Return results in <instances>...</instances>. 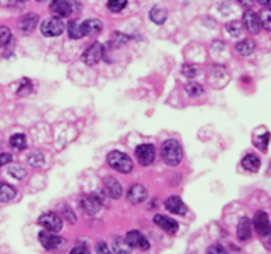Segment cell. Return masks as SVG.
I'll use <instances>...</instances> for the list:
<instances>
[{"instance_id":"obj_1","label":"cell","mask_w":271,"mask_h":254,"mask_svg":"<svg viewBox=\"0 0 271 254\" xmlns=\"http://www.w3.org/2000/svg\"><path fill=\"white\" fill-rule=\"evenodd\" d=\"M160 155H162L164 163L171 167H175L177 164H180L183 160V149H181L180 143L175 139H167L163 142Z\"/></svg>"},{"instance_id":"obj_2","label":"cell","mask_w":271,"mask_h":254,"mask_svg":"<svg viewBox=\"0 0 271 254\" xmlns=\"http://www.w3.org/2000/svg\"><path fill=\"white\" fill-rule=\"evenodd\" d=\"M107 163L112 170H115L116 172H120V174H130L134 167V163L130 156L124 153H120V151H111L108 154Z\"/></svg>"},{"instance_id":"obj_3","label":"cell","mask_w":271,"mask_h":254,"mask_svg":"<svg viewBox=\"0 0 271 254\" xmlns=\"http://www.w3.org/2000/svg\"><path fill=\"white\" fill-rule=\"evenodd\" d=\"M41 33L45 37H56L62 35L64 29H65V24L62 22V19L60 18H49L47 20H44L41 23Z\"/></svg>"},{"instance_id":"obj_4","label":"cell","mask_w":271,"mask_h":254,"mask_svg":"<svg viewBox=\"0 0 271 254\" xmlns=\"http://www.w3.org/2000/svg\"><path fill=\"white\" fill-rule=\"evenodd\" d=\"M103 199H105V195L102 196V192H95L94 195L85 196L81 200V208H82L85 213L94 216L101 209Z\"/></svg>"},{"instance_id":"obj_5","label":"cell","mask_w":271,"mask_h":254,"mask_svg":"<svg viewBox=\"0 0 271 254\" xmlns=\"http://www.w3.org/2000/svg\"><path fill=\"white\" fill-rule=\"evenodd\" d=\"M135 156H137V160L142 166H145V167L146 166H151L156 156L155 146L150 145V143L138 146L137 150H135Z\"/></svg>"},{"instance_id":"obj_6","label":"cell","mask_w":271,"mask_h":254,"mask_svg":"<svg viewBox=\"0 0 271 254\" xmlns=\"http://www.w3.org/2000/svg\"><path fill=\"white\" fill-rule=\"evenodd\" d=\"M102 57H103V45L99 43H94L83 52L81 60L87 66H93L101 61Z\"/></svg>"},{"instance_id":"obj_7","label":"cell","mask_w":271,"mask_h":254,"mask_svg":"<svg viewBox=\"0 0 271 254\" xmlns=\"http://www.w3.org/2000/svg\"><path fill=\"white\" fill-rule=\"evenodd\" d=\"M254 228L260 237H267L271 234V224L268 220V216L266 212L258 211L254 214L253 218Z\"/></svg>"},{"instance_id":"obj_8","label":"cell","mask_w":271,"mask_h":254,"mask_svg":"<svg viewBox=\"0 0 271 254\" xmlns=\"http://www.w3.org/2000/svg\"><path fill=\"white\" fill-rule=\"evenodd\" d=\"M39 224L49 232H60L62 229V218L56 213L47 212L39 217Z\"/></svg>"},{"instance_id":"obj_9","label":"cell","mask_w":271,"mask_h":254,"mask_svg":"<svg viewBox=\"0 0 271 254\" xmlns=\"http://www.w3.org/2000/svg\"><path fill=\"white\" fill-rule=\"evenodd\" d=\"M49 11L56 16V18H68L74 12L72 2L69 0H53L49 6Z\"/></svg>"},{"instance_id":"obj_10","label":"cell","mask_w":271,"mask_h":254,"mask_svg":"<svg viewBox=\"0 0 271 254\" xmlns=\"http://www.w3.org/2000/svg\"><path fill=\"white\" fill-rule=\"evenodd\" d=\"M39 240H40V243L43 245L45 249L48 250H53V249H57L61 245L65 243V240L60 236H56L53 233H51L49 230H43L39 234Z\"/></svg>"},{"instance_id":"obj_11","label":"cell","mask_w":271,"mask_h":254,"mask_svg":"<svg viewBox=\"0 0 271 254\" xmlns=\"http://www.w3.org/2000/svg\"><path fill=\"white\" fill-rule=\"evenodd\" d=\"M127 242L132 247H138L141 250H147L150 247V241L146 238V236L139 230H130L126 236Z\"/></svg>"},{"instance_id":"obj_12","label":"cell","mask_w":271,"mask_h":254,"mask_svg":"<svg viewBox=\"0 0 271 254\" xmlns=\"http://www.w3.org/2000/svg\"><path fill=\"white\" fill-rule=\"evenodd\" d=\"M242 24H243V27H245L250 33H253V35L259 32L260 27H262L260 26L259 16H258V15L254 11H250V10L243 14Z\"/></svg>"},{"instance_id":"obj_13","label":"cell","mask_w":271,"mask_h":254,"mask_svg":"<svg viewBox=\"0 0 271 254\" xmlns=\"http://www.w3.org/2000/svg\"><path fill=\"white\" fill-rule=\"evenodd\" d=\"M147 199V189L142 184L131 185L130 189L127 191V200L131 204H141Z\"/></svg>"},{"instance_id":"obj_14","label":"cell","mask_w":271,"mask_h":254,"mask_svg":"<svg viewBox=\"0 0 271 254\" xmlns=\"http://www.w3.org/2000/svg\"><path fill=\"white\" fill-rule=\"evenodd\" d=\"M37 23H39V16L37 15L27 14L19 20L18 27L24 35H28V33L33 32V29L36 28Z\"/></svg>"},{"instance_id":"obj_15","label":"cell","mask_w":271,"mask_h":254,"mask_svg":"<svg viewBox=\"0 0 271 254\" xmlns=\"http://www.w3.org/2000/svg\"><path fill=\"white\" fill-rule=\"evenodd\" d=\"M154 222L158 226H160L163 230H166L167 233H171V234L176 233L177 229H179V224L175 221L174 218L167 217V216H163V214H156L154 217Z\"/></svg>"},{"instance_id":"obj_16","label":"cell","mask_w":271,"mask_h":254,"mask_svg":"<svg viewBox=\"0 0 271 254\" xmlns=\"http://www.w3.org/2000/svg\"><path fill=\"white\" fill-rule=\"evenodd\" d=\"M103 184H105L106 192L108 193V196L111 197V199H119L122 196V185L119 184V182L115 178L107 176V178L103 179Z\"/></svg>"},{"instance_id":"obj_17","label":"cell","mask_w":271,"mask_h":254,"mask_svg":"<svg viewBox=\"0 0 271 254\" xmlns=\"http://www.w3.org/2000/svg\"><path fill=\"white\" fill-rule=\"evenodd\" d=\"M166 208H167V211L171 212V213L181 214V216L188 212L187 205L183 203V200H181L180 197H177V196L168 197L166 201Z\"/></svg>"},{"instance_id":"obj_18","label":"cell","mask_w":271,"mask_h":254,"mask_svg":"<svg viewBox=\"0 0 271 254\" xmlns=\"http://www.w3.org/2000/svg\"><path fill=\"white\" fill-rule=\"evenodd\" d=\"M103 29V24L98 19H87L82 22V32L83 36H90V35H97Z\"/></svg>"},{"instance_id":"obj_19","label":"cell","mask_w":271,"mask_h":254,"mask_svg":"<svg viewBox=\"0 0 271 254\" xmlns=\"http://www.w3.org/2000/svg\"><path fill=\"white\" fill-rule=\"evenodd\" d=\"M237 236L241 241H247L251 237V221L247 217H242L239 220L237 226Z\"/></svg>"},{"instance_id":"obj_20","label":"cell","mask_w":271,"mask_h":254,"mask_svg":"<svg viewBox=\"0 0 271 254\" xmlns=\"http://www.w3.org/2000/svg\"><path fill=\"white\" fill-rule=\"evenodd\" d=\"M134 247L127 242L126 238L123 237H116L112 241V251L115 254H130Z\"/></svg>"},{"instance_id":"obj_21","label":"cell","mask_w":271,"mask_h":254,"mask_svg":"<svg viewBox=\"0 0 271 254\" xmlns=\"http://www.w3.org/2000/svg\"><path fill=\"white\" fill-rule=\"evenodd\" d=\"M16 188L8 183H0V203H8L16 197Z\"/></svg>"},{"instance_id":"obj_22","label":"cell","mask_w":271,"mask_h":254,"mask_svg":"<svg viewBox=\"0 0 271 254\" xmlns=\"http://www.w3.org/2000/svg\"><path fill=\"white\" fill-rule=\"evenodd\" d=\"M242 167L250 172H257L260 167V159L255 154H247L242 159Z\"/></svg>"},{"instance_id":"obj_23","label":"cell","mask_w":271,"mask_h":254,"mask_svg":"<svg viewBox=\"0 0 271 254\" xmlns=\"http://www.w3.org/2000/svg\"><path fill=\"white\" fill-rule=\"evenodd\" d=\"M254 49H255V44L249 39H245V40L235 44V51L238 52L241 56H250L254 52Z\"/></svg>"},{"instance_id":"obj_24","label":"cell","mask_w":271,"mask_h":254,"mask_svg":"<svg viewBox=\"0 0 271 254\" xmlns=\"http://www.w3.org/2000/svg\"><path fill=\"white\" fill-rule=\"evenodd\" d=\"M68 32L70 39H76L77 40V39L83 37L82 22H80V20H72V22L68 24Z\"/></svg>"},{"instance_id":"obj_25","label":"cell","mask_w":271,"mask_h":254,"mask_svg":"<svg viewBox=\"0 0 271 254\" xmlns=\"http://www.w3.org/2000/svg\"><path fill=\"white\" fill-rule=\"evenodd\" d=\"M167 18H168V12L162 7H154L150 12V19L155 24H163L167 20Z\"/></svg>"},{"instance_id":"obj_26","label":"cell","mask_w":271,"mask_h":254,"mask_svg":"<svg viewBox=\"0 0 271 254\" xmlns=\"http://www.w3.org/2000/svg\"><path fill=\"white\" fill-rule=\"evenodd\" d=\"M10 145L15 151H22L27 147V139L24 134H15L10 139Z\"/></svg>"},{"instance_id":"obj_27","label":"cell","mask_w":271,"mask_h":254,"mask_svg":"<svg viewBox=\"0 0 271 254\" xmlns=\"http://www.w3.org/2000/svg\"><path fill=\"white\" fill-rule=\"evenodd\" d=\"M27 162H28V164L31 167L35 168L43 167L44 162H45V159H44V154L40 153V151H33V153H31L28 155Z\"/></svg>"},{"instance_id":"obj_28","label":"cell","mask_w":271,"mask_h":254,"mask_svg":"<svg viewBox=\"0 0 271 254\" xmlns=\"http://www.w3.org/2000/svg\"><path fill=\"white\" fill-rule=\"evenodd\" d=\"M184 89L189 97H200L204 93L203 85L199 84V82H193V81L185 85Z\"/></svg>"},{"instance_id":"obj_29","label":"cell","mask_w":271,"mask_h":254,"mask_svg":"<svg viewBox=\"0 0 271 254\" xmlns=\"http://www.w3.org/2000/svg\"><path fill=\"white\" fill-rule=\"evenodd\" d=\"M7 172L11 175L14 179H18V180H22L27 176V170L23 166H19V164H14L11 167H8Z\"/></svg>"},{"instance_id":"obj_30","label":"cell","mask_w":271,"mask_h":254,"mask_svg":"<svg viewBox=\"0 0 271 254\" xmlns=\"http://www.w3.org/2000/svg\"><path fill=\"white\" fill-rule=\"evenodd\" d=\"M225 28H226V31L230 33L231 36L234 37L241 36V33H242V24L239 22H237V20H233V22L228 23V24L225 26Z\"/></svg>"},{"instance_id":"obj_31","label":"cell","mask_w":271,"mask_h":254,"mask_svg":"<svg viewBox=\"0 0 271 254\" xmlns=\"http://www.w3.org/2000/svg\"><path fill=\"white\" fill-rule=\"evenodd\" d=\"M12 40V32L8 27L2 26L0 27V47H6L11 43Z\"/></svg>"},{"instance_id":"obj_32","label":"cell","mask_w":271,"mask_h":254,"mask_svg":"<svg viewBox=\"0 0 271 254\" xmlns=\"http://www.w3.org/2000/svg\"><path fill=\"white\" fill-rule=\"evenodd\" d=\"M260 26L263 27L266 31H271V10H263L259 15Z\"/></svg>"},{"instance_id":"obj_33","label":"cell","mask_w":271,"mask_h":254,"mask_svg":"<svg viewBox=\"0 0 271 254\" xmlns=\"http://www.w3.org/2000/svg\"><path fill=\"white\" fill-rule=\"evenodd\" d=\"M270 133H264L263 135H260V137H258L257 139H255V146H257L258 149L260 150V151H266L267 150V146H268V142H270Z\"/></svg>"},{"instance_id":"obj_34","label":"cell","mask_w":271,"mask_h":254,"mask_svg":"<svg viewBox=\"0 0 271 254\" xmlns=\"http://www.w3.org/2000/svg\"><path fill=\"white\" fill-rule=\"evenodd\" d=\"M127 6V0H108L107 8L111 12H120Z\"/></svg>"},{"instance_id":"obj_35","label":"cell","mask_w":271,"mask_h":254,"mask_svg":"<svg viewBox=\"0 0 271 254\" xmlns=\"http://www.w3.org/2000/svg\"><path fill=\"white\" fill-rule=\"evenodd\" d=\"M199 68L193 65V64H185V65L183 66V74H184L185 77H188V78H195V77L199 74Z\"/></svg>"},{"instance_id":"obj_36","label":"cell","mask_w":271,"mask_h":254,"mask_svg":"<svg viewBox=\"0 0 271 254\" xmlns=\"http://www.w3.org/2000/svg\"><path fill=\"white\" fill-rule=\"evenodd\" d=\"M128 40H130V37L126 36V35H122V33H119V32H116L115 36H114V41H112V44H114L115 47H122V45H124V44H126Z\"/></svg>"},{"instance_id":"obj_37","label":"cell","mask_w":271,"mask_h":254,"mask_svg":"<svg viewBox=\"0 0 271 254\" xmlns=\"http://www.w3.org/2000/svg\"><path fill=\"white\" fill-rule=\"evenodd\" d=\"M62 214H64V217H65L68 221L72 222V224H74V222L77 221L76 214L73 213V211H70L68 207H62Z\"/></svg>"},{"instance_id":"obj_38","label":"cell","mask_w":271,"mask_h":254,"mask_svg":"<svg viewBox=\"0 0 271 254\" xmlns=\"http://www.w3.org/2000/svg\"><path fill=\"white\" fill-rule=\"evenodd\" d=\"M206 254H228V251L225 250L222 246H220V245H213V246H210L206 250Z\"/></svg>"},{"instance_id":"obj_39","label":"cell","mask_w":271,"mask_h":254,"mask_svg":"<svg viewBox=\"0 0 271 254\" xmlns=\"http://www.w3.org/2000/svg\"><path fill=\"white\" fill-rule=\"evenodd\" d=\"M95 250H97L98 254H110V250H108L107 245L105 242H98Z\"/></svg>"},{"instance_id":"obj_40","label":"cell","mask_w":271,"mask_h":254,"mask_svg":"<svg viewBox=\"0 0 271 254\" xmlns=\"http://www.w3.org/2000/svg\"><path fill=\"white\" fill-rule=\"evenodd\" d=\"M12 156L10 154H0V167L6 166V164L11 163Z\"/></svg>"},{"instance_id":"obj_41","label":"cell","mask_w":271,"mask_h":254,"mask_svg":"<svg viewBox=\"0 0 271 254\" xmlns=\"http://www.w3.org/2000/svg\"><path fill=\"white\" fill-rule=\"evenodd\" d=\"M70 254H90V251H89L86 246H76L73 247Z\"/></svg>"},{"instance_id":"obj_42","label":"cell","mask_w":271,"mask_h":254,"mask_svg":"<svg viewBox=\"0 0 271 254\" xmlns=\"http://www.w3.org/2000/svg\"><path fill=\"white\" fill-rule=\"evenodd\" d=\"M237 2H238V3L241 4L242 7H245V8L251 7V6L254 4V0H237Z\"/></svg>"},{"instance_id":"obj_43","label":"cell","mask_w":271,"mask_h":254,"mask_svg":"<svg viewBox=\"0 0 271 254\" xmlns=\"http://www.w3.org/2000/svg\"><path fill=\"white\" fill-rule=\"evenodd\" d=\"M258 3L266 8H271V0H258Z\"/></svg>"},{"instance_id":"obj_44","label":"cell","mask_w":271,"mask_h":254,"mask_svg":"<svg viewBox=\"0 0 271 254\" xmlns=\"http://www.w3.org/2000/svg\"><path fill=\"white\" fill-rule=\"evenodd\" d=\"M16 2H20V3H26L27 0H16Z\"/></svg>"},{"instance_id":"obj_45","label":"cell","mask_w":271,"mask_h":254,"mask_svg":"<svg viewBox=\"0 0 271 254\" xmlns=\"http://www.w3.org/2000/svg\"><path fill=\"white\" fill-rule=\"evenodd\" d=\"M37 2H40V3H43V2H47V0H37Z\"/></svg>"}]
</instances>
